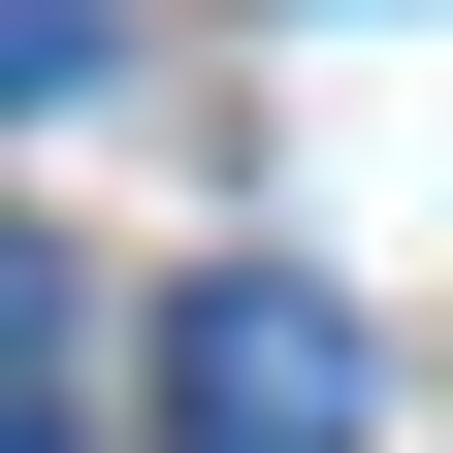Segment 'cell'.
I'll list each match as a JSON object with an SVG mask.
<instances>
[{
	"mask_svg": "<svg viewBox=\"0 0 453 453\" xmlns=\"http://www.w3.org/2000/svg\"><path fill=\"white\" fill-rule=\"evenodd\" d=\"M162 388H195V453H357V324H324L292 259H226V292L162 324Z\"/></svg>",
	"mask_w": 453,
	"mask_h": 453,
	"instance_id": "cell-1",
	"label": "cell"
},
{
	"mask_svg": "<svg viewBox=\"0 0 453 453\" xmlns=\"http://www.w3.org/2000/svg\"><path fill=\"white\" fill-rule=\"evenodd\" d=\"M97 33H130V0H0V97H97Z\"/></svg>",
	"mask_w": 453,
	"mask_h": 453,
	"instance_id": "cell-2",
	"label": "cell"
}]
</instances>
